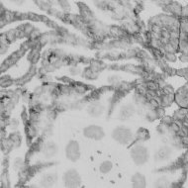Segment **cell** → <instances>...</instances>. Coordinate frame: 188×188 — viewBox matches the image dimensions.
I'll use <instances>...</instances> for the list:
<instances>
[{
  "label": "cell",
  "mask_w": 188,
  "mask_h": 188,
  "mask_svg": "<svg viewBox=\"0 0 188 188\" xmlns=\"http://www.w3.org/2000/svg\"><path fill=\"white\" fill-rule=\"evenodd\" d=\"M164 60L169 61V63H173L176 60V57L174 54H165L164 55Z\"/></svg>",
  "instance_id": "cell-1"
},
{
  "label": "cell",
  "mask_w": 188,
  "mask_h": 188,
  "mask_svg": "<svg viewBox=\"0 0 188 188\" xmlns=\"http://www.w3.org/2000/svg\"><path fill=\"white\" fill-rule=\"evenodd\" d=\"M155 112H157V118H163L164 117V107H157L155 109Z\"/></svg>",
  "instance_id": "cell-2"
},
{
  "label": "cell",
  "mask_w": 188,
  "mask_h": 188,
  "mask_svg": "<svg viewBox=\"0 0 188 188\" xmlns=\"http://www.w3.org/2000/svg\"><path fill=\"white\" fill-rule=\"evenodd\" d=\"M180 18H188V6L182 7L181 10V17Z\"/></svg>",
  "instance_id": "cell-3"
},
{
  "label": "cell",
  "mask_w": 188,
  "mask_h": 188,
  "mask_svg": "<svg viewBox=\"0 0 188 188\" xmlns=\"http://www.w3.org/2000/svg\"><path fill=\"white\" fill-rule=\"evenodd\" d=\"M176 74L179 76H185L186 74H188V68H182V69L176 70Z\"/></svg>",
  "instance_id": "cell-4"
},
{
  "label": "cell",
  "mask_w": 188,
  "mask_h": 188,
  "mask_svg": "<svg viewBox=\"0 0 188 188\" xmlns=\"http://www.w3.org/2000/svg\"><path fill=\"white\" fill-rule=\"evenodd\" d=\"M172 118L171 117H168V116H166V117H163L162 118V123L163 124H165V125H170L172 123Z\"/></svg>",
  "instance_id": "cell-5"
},
{
  "label": "cell",
  "mask_w": 188,
  "mask_h": 188,
  "mask_svg": "<svg viewBox=\"0 0 188 188\" xmlns=\"http://www.w3.org/2000/svg\"><path fill=\"white\" fill-rule=\"evenodd\" d=\"M179 60H180V61H182V63H188V55L181 54L180 57H179Z\"/></svg>",
  "instance_id": "cell-6"
},
{
  "label": "cell",
  "mask_w": 188,
  "mask_h": 188,
  "mask_svg": "<svg viewBox=\"0 0 188 188\" xmlns=\"http://www.w3.org/2000/svg\"><path fill=\"white\" fill-rule=\"evenodd\" d=\"M187 68H188V67H187Z\"/></svg>",
  "instance_id": "cell-7"
}]
</instances>
